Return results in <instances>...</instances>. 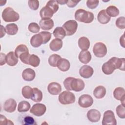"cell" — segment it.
Wrapping results in <instances>:
<instances>
[{
	"mask_svg": "<svg viewBox=\"0 0 125 125\" xmlns=\"http://www.w3.org/2000/svg\"><path fill=\"white\" fill-rule=\"evenodd\" d=\"M6 55L4 53H1L0 55V65H2L6 63Z\"/></svg>",
	"mask_w": 125,
	"mask_h": 125,
	"instance_id": "cell-48",
	"label": "cell"
},
{
	"mask_svg": "<svg viewBox=\"0 0 125 125\" xmlns=\"http://www.w3.org/2000/svg\"><path fill=\"white\" fill-rule=\"evenodd\" d=\"M117 121L115 117L114 112L111 110H107L104 113L102 120V125H116Z\"/></svg>",
	"mask_w": 125,
	"mask_h": 125,
	"instance_id": "cell-6",
	"label": "cell"
},
{
	"mask_svg": "<svg viewBox=\"0 0 125 125\" xmlns=\"http://www.w3.org/2000/svg\"><path fill=\"white\" fill-rule=\"evenodd\" d=\"M57 67L61 71L65 72L70 68V63L68 60L64 58H61L58 62Z\"/></svg>",
	"mask_w": 125,
	"mask_h": 125,
	"instance_id": "cell-20",
	"label": "cell"
},
{
	"mask_svg": "<svg viewBox=\"0 0 125 125\" xmlns=\"http://www.w3.org/2000/svg\"><path fill=\"white\" fill-rule=\"evenodd\" d=\"M39 33L42 37L43 44H45L48 42L50 41L52 37L51 33L48 31H42L40 32Z\"/></svg>",
	"mask_w": 125,
	"mask_h": 125,
	"instance_id": "cell-39",
	"label": "cell"
},
{
	"mask_svg": "<svg viewBox=\"0 0 125 125\" xmlns=\"http://www.w3.org/2000/svg\"><path fill=\"white\" fill-rule=\"evenodd\" d=\"M93 52L95 56L98 58L104 57L107 53L106 45L102 42H96L93 47Z\"/></svg>",
	"mask_w": 125,
	"mask_h": 125,
	"instance_id": "cell-5",
	"label": "cell"
},
{
	"mask_svg": "<svg viewBox=\"0 0 125 125\" xmlns=\"http://www.w3.org/2000/svg\"><path fill=\"white\" fill-rule=\"evenodd\" d=\"M48 92L53 95H57L62 91V87L60 83L57 82H52L47 86Z\"/></svg>",
	"mask_w": 125,
	"mask_h": 125,
	"instance_id": "cell-12",
	"label": "cell"
},
{
	"mask_svg": "<svg viewBox=\"0 0 125 125\" xmlns=\"http://www.w3.org/2000/svg\"><path fill=\"white\" fill-rule=\"evenodd\" d=\"M62 58L61 57L56 54H53L49 56L48 62L49 65L52 67H57V64L58 61Z\"/></svg>",
	"mask_w": 125,
	"mask_h": 125,
	"instance_id": "cell-35",
	"label": "cell"
},
{
	"mask_svg": "<svg viewBox=\"0 0 125 125\" xmlns=\"http://www.w3.org/2000/svg\"><path fill=\"white\" fill-rule=\"evenodd\" d=\"M99 1V0H88L86 1V5L87 7L90 9H93L97 7L98 5Z\"/></svg>",
	"mask_w": 125,
	"mask_h": 125,
	"instance_id": "cell-45",
	"label": "cell"
},
{
	"mask_svg": "<svg viewBox=\"0 0 125 125\" xmlns=\"http://www.w3.org/2000/svg\"><path fill=\"white\" fill-rule=\"evenodd\" d=\"M109 60L113 62L116 69H119L121 70L125 71V58H119L116 57H113L111 58Z\"/></svg>",
	"mask_w": 125,
	"mask_h": 125,
	"instance_id": "cell-21",
	"label": "cell"
},
{
	"mask_svg": "<svg viewBox=\"0 0 125 125\" xmlns=\"http://www.w3.org/2000/svg\"><path fill=\"white\" fill-rule=\"evenodd\" d=\"M28 6L31 9L37 10L39 6V1L38 0H28Z\"/></svg>",
	"mask_w": 125,
	"mask_h": 125,
	"instance_id": "cell-43",
	"label": "cell"
},
{
	"mask_svg": "<svg viewBox=\"0 0 125 125\" xmlns=\"http://www.w3.org/2000/svg\"><path fill=\"white\" fill-rule=\"evenodd\" d=\"M0 125H14V123L10 120L7 119L4 116L0 115Z\"/></svg>",
	"mask_w": 125,
	"mask_h": 125,
	"instance_id": "cell-46",
	"label": "cell"
},
{
	"mask_svg": "<svg viewBox=\"0 0 125 125\" xmlns=\"http://www.w3.org/2000/svg\"><path fill=\"white\" fill-rule=\"evenodd\" d=\"M106 89L102 85L97 86L93 91V95L95 98L100 99L104 98L106 94Z\"/></svg>",
	"mask_w": 125,
	"mask_h": 125,
	"instance_id": "cell-26",
	"label": "cell"
},
{
	"mask_svg": "<svg viewBox=\"0 0 125 125\" xmlns=\"http://www.w3.org/2000/svg\"><path fill=\"white\" fill-rule=\"evenodd\" d=\"M58 100L62 104H69L75 102L76 98L75 95L68 91H64L60 94Z\"/></svg>",
	"mask_w": 125,
	"mask_h": 125,
	"instance_id": "cell-3",
	"label": "cell"
},
{
	"mask_svg": "<svg viewBox=\"0 0 125 125\" xmlns=\"http://www.w3.org/2000/svg\"><path fill=\"white\" fill-rule=\"evenodd\" d=\"M79 61L83 63L86 64L90 62L91 60V55L90 52L88 50H82L79 55Z\"/></svg>",
	"mask_w": 125,
	"mask_h": 125,
	"instance_id": "cell-18",
	"label": "cell"
},
{
	"mask_svg": "<svg viewBox=\"0 0 125 125\" xmlns=\"http://www.w3.org/2000/svg\"><path fill=\"white\" fill-rule=\"evenodd\" d=\"M62 27L65 31L66 36H72L77 31L78 23L75 20H69L63 24Z\"/></svg>",
	"mask_w": 125,
	"mask_h": 125,
	"instance_id": "cell-4",
	"label": "cell"
},
{
	"mask_svg": "<svg viewBox=\"0 0 125 125\" xmlns=\"http://www.w3.org/2000/svg\"><path fill=\"white\" fill-rule=\"evenodd\" d=\"M30 44L34 47H38L43 44L42 37L40 33L33 35L30 39Z\"/></svg>",
	"mask_w": 125,
	"mask_h": 125,
	"instance_id": "cell-24",
	"label": "cell"
},
{
	"mask_svg": "<svg viewBox=\"0 0 125 125\" xmlns=\"http://www.w3.org/2000/svg\"><path fill=\"white\" fill-rule=\"evenodd\" d=\"M2 18L5 22H14L18 21L19 14L10 7L5 8L2 12Z\"/></svg>",
	"mask_w": 125,
	"mask_h": 125,
	"instance_id": "cell-2",
	"label": "cell"
},
{
	"mask_svg": "<svg viewBox=\"0 0 125 125\" xmlns=\"http://www.w3.org/2000/svg\"><path fill=\"white\" fill-rule=\"evenodd\" d=\"M35 76L36 73L35 71L30 68L25 69L22 72V77L26 81H33L35 79Z\"/></svg>",
	"mask_w": 125,
	"mask_h": 125,
	"instance_id": "cell-17",
	"label": "cell"
},
{
	"mask_svg": "<svg viewBox=\"0 0 125 125\" xmlns=\"http://www.w3.org/2000/svg\"><path fill=\"white\" fill-rule=\"evenodd\" d=\"M116 111L118 116L121 119L125 118V107L123 104H120L116 107Z\"/></svg>",
	"mask_w": 125,
	"mask_h": 125,
	"instance_id": "cell-37",
	"label": "cell"
},
{
	"mask_svg": "<svg viewBox=\"0 0 125 125\" xmlns=\"http://www.w3.org/2000/svg\"><path fill=\"white\" fill-rule=\"evenodd\" d=\"M57 2H58V4H66L67 1L66 0H56Z\"/></svg>",
	"mask_w": 125,
	"mask_h": 125,
	"instance_id": "cell-51",
	"label": "cell"
},
{
	"mask_svg": "<svg viewBox=\"0 0 125 125\" xmlns=\"http://www.w3.org/2000/svg\"><path fill=\"white\" fill-rule=\"evenodd\" d=\"M46 6L50 8L54 13L59 9V5L56 0H49L46 4Z\"/></svg>",
	"mask_w": 125,
	"mask_h": 125,
	"instance_id": "cell-38",
	"label": "cell"
},
{
	"mask_svg": "<svg viewBox=\"0 0 125 125\" xmlns=\"http://www.w3.org/2000/svg\"><path fill=\"white\" fill-rule=\"evenodd\" d=\"M115 66L113 62L109 60L107 62L104 63L102 67V69L103 73L106 75H110L116 69Z\"/></svg>",
	"mask_w": 125,
	"mask_h": 125,
	"instance_id": "cell-15",
	"label": "cell"
},
{
	"mask_svg": "<svg viewBox=\"0 0 125 125\" xmlns=\"http://www.w3.org/2000/svg\"><path fill=\"white\" fill-rule=\"evenodd\" d=\"M115 24L116 26L119 29L125 28V18L123 16L119 17L116 21Z\"/></svg>",
	"mask_w": 125,
	"mask_h": 125,
	"instance_id": "cell-40",
	"label": "cell"
},
{
	"mask_svg": "<svg viewBox=\"0 0 125 125\" xmlns=\"http://www.w3.org/2000/svg\"><path fill=\"white\" fill-rule=\"evenodd\" d=\"M21 93L24 98L30 99L33 94V88L28 85L24 86L22 88Z\"/></svg>",
	"mask_w": 125,
	"mask_h": 125,
	"instance_id": "cell-36",
	"label": "cell"
},
{
	"mask_svg": "<svg viewBox=\"0 0 125 125\" xmlns=\"http://www.w3.org/2000/svg\"><path fill=\"white\" fill-rule=\"evenodd\" d=\"M28 28L30 32L34 33L39 32L40 30V27L39 25L36 22L30 23L28 25Z\"/></svg>",
	"mask_w": 125,
	"mask_h": 125,
	"instance_id": "cell-41",
	"label": "cell"
},
{
	"mask_svg": "<svg viewBox=\"0 0 125 125\" xmlns=\"http://www.w3.org/2000/svg\"><path fill=\"white\" fill-rule=\"evenodd\" d=\"M120 43L121 45L123 47L125 48V37H124V34L120 37Z\"/></svg>",
	"mask_w": 125,
	"mask_h": 125,
	"instance_id": "cell-49",
	"label": "cell"
},
{
	"mask_svg": "<svg viewBox=\"0 0 125 125\" xmlns=\"http://www.w3.org/2000/svg\"><path fill=\"white\" fill-rule=\"evenodd\" d=\"M41 29L44 30H49L54 26V21L51 19H42L39 22Z\"/></svg>",
	"mask_w": 125,
	"mask_h": 125,
	"instance_id": "cell-16",
	"label": "cell"
},
{
	"mask_svg": "<svg viewBox=\"0 0 125 125\" xmlns=\"http://www.w3.org/2000/svg\"><path fill=\"white\" fill-rule=\"evenodd\" d=\"M29 52L28 49L27 47L24 44H20L17 46L15 50V53L18 58L23 54Z\"/></svg>",
	"mask_w": 125,
	"mask_h": 125,
	"instance_id": "cell-31",
	"label": "cell"
},
{
	"mask_svg": "<svg viewBox=\"0 0 125 125\" xmlns=\"http://www.w3.org/2000/svg\"><path fill=\"white\" fill-rule=\"evenodd\" d=\"M53 34L55 38L61 40L63 39L66 36L65 31L64 29L61 26L56 27L53 31Z\"/></svg>",
	"mask_w": 125,
	"mask_h": 125,
	"instance_id": "cell-29",
	"label": "cell"
},
{
	"mask_svg": "<svg viewBox=\"0 0 125 125\" xmlns=\"http://www.w3.org/2000/svg\"><path fill=\"white\" fill-rule=\"evenodd\" d=\"M93 103V99L91 96L88 94L81 95L78 100L79 105L83 108H87L91 106Z\"/></svg>",
	"mask_w": 125,
	"mask_h": 125,
	"instance_id": "cell-7",
	"label": "cell"
},
{
	"mask_svg": "<svg viewBox=\"0 0 125 125\" xmlns=\"http://www.w3.org/2000/svg\"><path fill=\"white\" fill-rule=\"evenodd\" d=\"M73 78L74 77H67L63 81V85L64 86V87L66 90L68 91L72 90L71 88V83Z\"/></svg>",
	"mask_w": 125,
	"mask_h": 125,
	"instance_id": "cell-44",
	"label": "cell"
},
{
	"mask_svg": "<svg viewBox=\"0 0 125 125\" xmlns=\"http://www.w3.org/2000/svg\"><path fill=\"white\" fill-rule=\"evenodd\" d=\"M33 101L38 103L41 102L42 99V93L37 87L33 88V94L30 98Z\"/></svg>",
	"mask_w": 125,
	"mask_h": 125,
	"instance_id": "cell-28",
	"label": "cell"
},
{
	"mask_svg": "<svg viewBox=\"0 0 125 125\" xmlns=\"http://www.w3.org/2000/svg\"><path fill=\"white\" fill-rule=\"evenodd\" d=\"M94 73V70L92 67L88 65H84L82 66L79 70V74L80 76L85 79L91 77Z\"/></svg>",
	"mask_w": 125,
	"mask_h": 125,
	"instance_id": "cell-10",
	"label": "cell"
},
{
	"mask_svg": "<svg viewBox=\"0 0 125 125\" xmlns=\"http://www.w3.org/2000/svg\"><path fill=\"white\" fill-rule=\"evenodd\" d=\"M107 14L109 17H115L117 16L119 14V9L114 5H111L108 6L105 10Z\"/></svg>",
	"mask_w": 125,
	"mask_h": 125,
	"instance_id": "cell-34",
	"label": "cell"
},
{
	"mask_svg": "<svg viewBox=\"0 0 125 125\" xmlns=\"http://www.w3.org/2000/svg\"><path fill=\"white\" fill-rule=\"evenodd\" d=\"M40 63V59L38 56L35 54L30 55L28 60V63L29 65H31L33 67H36L39 65Z\"/></svg>",
	"mask_w": 125,
	"mask_h": 125,
	"instance_id": "cell-33",
	"label": "cell"
},
{
	"mask_svg": "<svg viewBox=\"0 0 125 125\" xmlns=\"http://www.w3.org/2000/svg\"><path fill=\"white\" fill-rule=\"evenodd\" d=\"M6 32L9 35H14L18 31V27L15 23H9L5 26Z\"/></svg>",
	"mask_w": 125,
	"mask_h": 125,
	"instance_id": "cell-30",
	"label": "cell"
},
{
	"mask_svg": "<svg viewBox=\"0 0 125 125\" xmlns=\"http://www.w3.org/2000/svg\"><path fill=\"white\" fill-rule=\"evenodd\" d=\"M54 14L53 10L46 5L43 7L40 11V15L42 19H51Z\"/></svg>",
	"mask_w": 125,
	"mask_h": 125,
	"instance_id": "cell-23",
	"label": "cell"
},
{
	"mask_svg": "<svg viewBox=\"0 0 125 125\" xmlns=\"http://www.w3.org/2000/svg\"><path fill=\"white\" fill-rule=\"evenodd\" d=\"M30 108V104L26 101H22L19 103L18 111L19 112H24L28 111Z\"/></svg>",
	"mask_w": 125,
	"mask_h": 125,
	"instance_id": "cell-32",
	"label": "cell"
},
{
	"mask_svg": "<svg viewBox=\"0 0 125 125\" xmlns=\"http://www.w3.org/2000/svg\"><path fill=\"white\" fill-rule=\"evenodd\" d=\"M0 30H1V32H0V38L3 37V36H4L5 33L6 32V29L3 26V25H1L0 26Z\"/></svg>",
	"mask_w": 125,
	"mask_h": 125,
	"instance_id": "cell-50",
	"label": "cell"
},
{
	"mask_svg": "<svg viewBox=\"0 0 125 125\" xmlns=\"http://www.w3.org/2000/svg\"><path fill=\"white\" fill-rule=\"evenodd\" d=\"M78 45L82 50H87L90 46V41L85 37H82L78 40Z\"/></svg>",
	"mask_w": 125,
	"mask_h": 125,
	"instance_id": "cell-27",
	"label": "cell"
},
{
	"mask_svg": "<svg viewBox=\"0 0 125 125\" xmlns=\"http://www.w3.org/2000/svg\"><path fill=\"white\" fill-rule=\"evenodd\" d=\"M17 106V102L13 99H9L4 103V110L9 113H12L15 111Z\"/></svg>",
	"mask_w": 125,
	"mask_h": 125,
	"instance_id": "cell-13",
	"label": "cell"
},
{
	"mask_svg": "<svg viewBox=\"0 0 125 125\" xmlns=\"http://www.w3.org/2000/svg\"><path fill=\"white\" fill-rule=\"evenodd\" d=\"M97 19L100 23L105 24L107 23L110 21L111 18L107 14L105 10L103 9L101 10L98 13Z\"/></svg>",
	"mask_w": 125,
	"mask_h": 125,
	"instance_id": "cell-22",
	"label": "cell"
},
{
	"mask_svg": "<svg viewBox=\"0 0 125 125\" xmlns=\"http://www.w3.org/2000/svg\"><path fill=\"white\" fill-rule=\"evenodd\" d=\"M46 107L43 104L41 103L33 104L30 110V112L36 116H41L43 115L46 112Z\"/></svg>",
	"mask_w": 125,
	"mask_h": 125,
	"instance_id": "cell-8",
	"label": "cell"
},
{
	"mask_svg": "<svg viewBox=\"0 0 125 125\" xmlns=\"http://www.w3.org/2000/svg\"><path fill=\"white\" fill-rule=\"evenodd\" d=\"M80 1H76V0H67L66 2V5L68 7L70 8H73L77 5V4L80 2Z\"/></svg>",
	"mask_w": 125,
	"mask_h": 125,
	"instance_id": "cell-47",
	"label": "cell"
},
{
	"mask_svg": "<svg viewBox=\"0 0 125 125\" xmlns=\"http://www.w3.org/2000/svg\"><path fill=\"white\" fill-rule=\"evenodd\" d=\"M86 116L89 121L93 123H96L100 120L101 115L98 110L91 109L87 112Z\"/></svg>",
	"mask_w": 125,
	"mask_h": 125,
	"instance_id": "cell-11",
	"label": "cell"
},
{
	"mask_svg": "<svg viewBox=\"0 0 125 125\" xmlns=\"http://www.w3.org/2000/svg\"><path fill=\"white\" fill-rule=\"evenodd\" d=\"M113 95L114 98L122 103V104L125 106V89L123 87H118L115 89L113 92Z\"/></svg>",
	"mask_w": 125,
	"mask_h": 125,
	"instance_id": "cell-14",
	"label": "cell"
},
{
	"mask_svg": "<svg viewBox=\"0 0 125 125\" xmlns=\"http://www.w3.org/2000/svg\"><path fill=\"white\" fill-rule=\"evenodd\" d=\"M62 40L56 38L52 40L49 44V48L53 51H57L61 49L62 46Z\"/></svg>",
	"mask_w": 125,
	"mask_h": 125,
	"instance_id": "cell-25",
	"label": "cell"
},
{
	"mask_svg": "<svg viewBox=\"0 0 125 125\" xmlns=\"http://www.w3.org/2000/svg\"><path fill=\"white\" fill-rule=\"evenodd\" d=\"M75 20L85 23H89L93 21L94 16L93 13L83 9L77 10L75 13Z\"/></svg>",
	"mask_w": 125,
	"mask_h": 125,
	"instance_id": "cell-1",
	"label": "cell"
},
{
	"mask_svg": "<svg viewBox=\"0 0 125 125\" xmlns=\"http://www.w3.org/2000/svg\"><path fill=\"white\" fill-rule=\"evenodd\" d=\"M23 125H37L35 120L31 116H25L23 118Z\"/></svg>",
	"mask_w": 125,
	"mask_h": 125,
	"instance_id": "cell-42",
	"label": "cell"
},
{
	"mask_svg": "<svg viewBox=\"0 0 125 125\" xmlns=\"http://www.w3.org/2000/svg\"><path fill=\"white\" fill-rule=\"evenodd\" d=\"M18 62V58L15 53L11 51L6 55V63L9 66H13L16 65Z\"/></svg>",
	"mask_w": 125,
	"mask_h": 125,
	"instance_id": "cell-19",
	"label": "cell"
},
{
	"mask_svg": "<svg viewBox=\"0 0 125 125\" xmlns=\"http://www.w3.org/2000/svg\"><path fill=\"white\" fill-rule=\"evenodd\" d=\"M84 83L83 80L80 79L73 78L71 83V88L72 90L76 92H80L84 88Z\"/></svg>",
	"mask_w": 125,
	"mask_h": 125,
	"instance_id": "cell-9",
	"label": "cell"
}]
</instances>
